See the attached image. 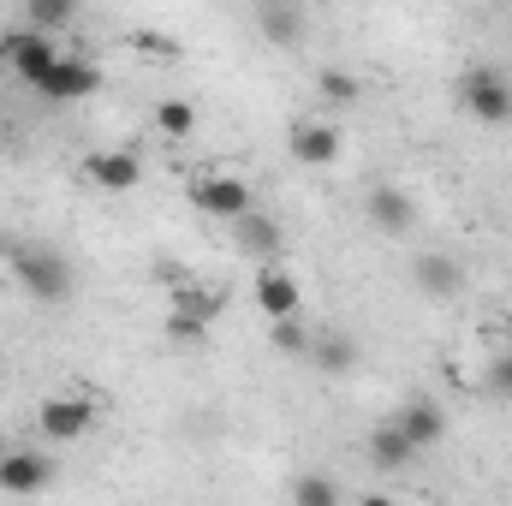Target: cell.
I'll list each match as a JSON object with an SVG mask.
<instances>
[{
    "mask_svg": "<svg viewBox=\"0 0 512 506\" xmlns=\"http://www.w3.org/2000/svg\"><path fill=\"white\" fill-rule=\"evenodd\" d=\"M280 239H286L280 221L262 215V209H245V215L233 221V245H239L245 256H256V262H274V256H280Z\"/></svg>",
    "mask_w": 512,
    "mask_h": 506,
    "instance_id": "12",
    "label": "cell"
},
{
    "mask_svg": "<svg viewBox=\"0 0 512 506\" xmlns=\"http://www.w3.org/2000/svg\"><path fill=\"white\" fill-rule=\"evenodd\" d=\"M96 90H102V66H96V60H78V54H60V60L48 66V78L36 84L42 102H84V96H96Z\"/></svg>",
    "mask_w": 512,
    "mask_h": 506,
    "instance_id": "5",
    "label": "cell"
},
{
    "mask_svg": "<svg viewBox=\"0 0 512 506\" xmlns=\"http://www.w3.org/2000/svg\"><path fill=\"white\" fill-rule=\"evenodd\" d=\"M256 30H262L274 48H292V42L304 36V12H298V0H262V6H256Z\"/></svg>",
    "mask_w": 512,
    "mask_h": 506,
    "instance_id": "15",
    "label": "cell"
},
{
    "mask_svg": "<svg viewBox=\"0 0 512 506\" xmlns=\"http://www.w3.org/2000/svg\"><path fill=\"white\" fill-rule=\"evenodd\" d=\"M364 215H370V227H376V233H405V227L417 221V203H411L399 185H376V191H370V203H364Z\"/></svg>",
    "mask_w": 512,
    "mask_h": 506,
    "instance_id": "14",
    "label": "cell"
},
{
    "mask_svg": "<svg viewBox=\"0 0 512 506\" xmlns=\"http://www.w3.org/2000/svg\"><path fill=\"white\" fill-rule=\"evenodd\" d=\"M256 310H262L268 322H280V316H298V310H304V286H298L286 268L262 262V274H256Z\"/></svg>",
    "mask_w": 512,
    "mask_h": 506,
    "instance_id": "7",
    "label": "cell"
},
{
    "mask_svg": "<svg viewBox=\"0 0 512 506\" xmlns=\"http://www.w3.org/2000/svg\"><path fill=\"white\" fill-rule=\"evenodd\" d=\"M12 274H18V286H24L36 304L72 298V262L54 251V245H18V251H12Z\"/></svg>",
    "mask_w": 512,
    "mask_h": 506,
    "instance_id": "1",
    "label": "cell"
},
{
    "mask_svg": "<svg viewBox=\"0 0 512 506\" xmlns=\"http://www.w3.org/2000/svg\"><path fill=\"white\" fill-rule=\"evenodd\" d=\"M84 179H90L96 191H137L143 161H137L131 149H96V155H84Z\"/></svg>",
    "mask_w": 512,
    "mask_h": 506,
    "instance_id": "10",
    "label": "cell"
},
{
    "mask_svg": "<svg viewBox=\"0 0 512 506\" xmlns=\"http://www.w3.org/2000/svg\"><path fill=\"white\" fill-rule=\"evenodd\" d=\"M393 423L417 441V453H429V447H441L447 441V411L429 399V393H417V399H405L399 411H393Z\"/></svg>",
    "mask_w": 512,
    "mask_h": 506,
    "instance_id": "8",
    "label": "cell"
},
{
    "mask_svg": "<svg viewBox=\"0 0 512 506\" xmlns=\"http://www.w3.org/2000/svg\"><path fill=\"white\" fill-rule=\"evenodd\" d=\"M411 459H417V441L387 417L382 429L370 435V465H376V471H399V465H411Z\"/></svg>",
    "mask_w": 512,
    "mask_h": 506,
    "instance_id": "16",
    "label": "cell"
},
{
    "mask_svg": "<svg viewBox=\"0 0 512 506\" xmlns=\"http://www.w3.org/2000/svg\"><path fill=\"white\" fill-rule=\"evenodd\" d=\"M84 12V0H24V24L30 30H66Z\"/></svg>",
    "mask_w": 512,
    "mask_h": 506,
    "instance_id": "18",
    "label": "cell"
},
{
    "mask_svg": "<svg viewBox=\"0 0 512 506\" xmlns=\"http://www.w3.org/2000/svg\"><path fill=\"white\" fill-rule=\"evenodd\" d=\"M191 203H197L209 221H227V227H233L245 209H256L251 185L233 179V173H203V179H191Z\"/></svg>",
    "mask_w": 512,
    "mask_h": 506,
    "instance_id": "4",
    "label": "cell"
},
{
    "mask_svg": "<svg viewBox=\"0 0 512 506\" xmlns=\"http://www.w3.org/2000/svg\"><path fill=\"white\" fill-rule=\"evenodd\" d=\"M131 48H137V54H155V60H173V54H179V48H173L167 36H155V30H131Z\"/></svg>",
    "mask_w": 512,
    "mask_h": 506,
    "instance_id": "25",
    "label": "cell"
},
{
    "mask_svg": "<svg viewBox=\"0 0 512 506\" xmlns=\"http://www.w3.org/2000/svg\"><path fill=\"white\" fill-rule=\"evenodd\" d=\"M411 280H417L429 298H459V292H465V268H459L453 256H441V251L417 256V262H411Z\"/></svg>",
    "mask_w": 512,
    "mask_h": 506,
    "instance_id": "13",
    "label": "cell"
},
{
    "mask_svg": "<svg viewBox=\"0 0 512 506\" xmlns=\"http://www.w3.org/2000/svg\"><path fill=\"white\" fill-rule=\"evenodd\" d=\"M310 340H316V334H310L298 316H280V322H274V352H286V358H310Z\"/></svg>",
    "mask_w": 512,
    "mask_h": 506,
    "instance_id": "21",
    "label": "cell"
},
{
    "mask_svg": "<svg viewBox=\"0 0 512 506\" xmlns=\"http://www.w3.org/2000/svg\"><path fill=\"white\" fill-rule=\"evenodd\" d=\"M36 429H42L48 441H84V435L96 429V405L78 399V393H54V399H42Z\"/></svg>",
    "mask_w": 512,
    "mask_h": 506,
    "instance_id": "6",
    "label": "cell"
},
{
    "mask_svg": "<svg viewBox=\"0 0 512 506\" xmlns=\"http://www.w3.org/2000/svg\"><path fill=\"white\" fill-rule=\"evenodd\" d=\"M167 340H179V346L209 340V316H203V310H191V304H179V310L167 316Z\"/></svg>",
    "mask_w": 512,
    "mask_h": 506,
    "instance_id": "20",
    "label": "cell"
},
{
    "mask_svg": "<svg viewBox=\"0 0 512 506\" xmlns=\"http://www.w3.org/2000/svg\"><path fill=\"white\" fill-rule=\"evenodd\" d=\"M310 364L328 370V376H346V370H358V340H346V334H316V340H310Z\"/></svg>",
    "mask_w": 512,
    "mask_h": 506,
    "instance_id": "17",
    "label": "cell"
},
{
    "mask_svg": "<svg viewBox=\"0 0 512 506\" xmlns=\"http://www.w3.org/2000/svg\"><path fill=\"white\" fill-rule=\"evenodd\" d=\"M54 60H60V48H54L48 30H30V24H24V30H6V36H0V66H6L12 78H24L30 90L48 78Z\"/></svg>",
    "mask_w": 512,
    "mask_h": 506,
    "instance_id": "3",
    "label": "cell"
},
{
    "mask_svg": "<svg viewBox=\"0 0 512 506\" xmlns=\"http://www.w3.org/2000/svg\"><path fill=\"white\" fill-rule=\"evenodd\" d=\"M489 393H495V399H512V352L489 358Z\"/></svg>",
    "mask_w": 512,
    "mask_h": 506,
    "instance_id": "24",
    "label": "cell"
},
{
    "mask_svg": "<svg viewBox=\"0 0 512 506\" xmlns=\"http://www.w3.org/2000/svg\"><path fill=\"white\" fill-rule=\"evenodd\" d=\"M322 96H328V102H358V78L340 72V66H328V72H322Z\"/></svg>",
    "mask_w": 512,
    "mask_h": 506,
    "instance_id": "23",
    "label": "cell"
},
{
    "mask_svg": "<svg viewBox=\"0 0 512 506\" xmlns=\"http://www.w3.org/2000/svg\"><path fill=\"white\" fill-rule=\"evenodd\" d=\"M155 126H161V137H191L197 131V108L167 96V102H155Z\"/></svg>",
    "mask_w": 512,
    "mask_h": 506,
    "instance_id": "19",
    "label": "cell"
},
{
    "mask_svg": "<svg viewBox=\"0 0 512 506\" xmlns=\"http://www.w3.org/2000/svg\"><path fill=\"white\" fill-rule=\"evenodd\" d=\"M54 483V459H42L36 447H18L0 459V489L6 495H42Z\"/></svg>",
    "mask_w": 512,
    "mask_h": 506,
    "instance_id": "9",
    "label": "cell"
},
{
    "mask_svg": "<svg viewBox=\"0 0 512 506\" xmlns=\"http://www.w3.org/2000/svg\"><path fill=\"white\" fill-rule=\"evenodd\" d=\"M286 149H292V161H304V167H334V161H340V131L322 126V120H298L292 137H286Z\"/></svg>",
    "mask_w": 512,
    "mask_h": 506,
    "instance_id": "11",
    "label": "cell"
},
{
    "mask_svg": "<svg viewBox=\"0 0 512 506\" xmlns=\"http://www.w3.org/2000/svg\"><path fill=\"white\" fill-rule=\"evenodd\" d=\"M459 102H465V114L483 120V126H512V78L495 72V66H471V72L459 78Z\"/></svg>",
    "mask_w": 512,
    "mask_h": 506,
    "instance_id": "2",
    "label": "cell"
},
{
    "mask_svg": "<svg viewBox=\"0 0 512 506\" xmlns=\"http://www.w3.org/2000/svg\"><path fill=\"white\" fill-rule=\"evenodd\" d=\"M292 495H298L304 506H334V501H340V489H334L328 477H298V483H292Z\"/></svg>",
    "mask_w": 512,
    "mask_h": 506,
    "instance_id": "22",
    "label": "cell"
}]
</instances>
